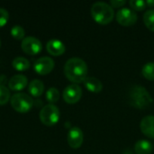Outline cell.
<instances>
[{"label": "cell", "mask_w": 154, "mask_h": 154, "mask_svg": "<svg viewBox=\"0 0 154 154\" xmlns=\"http://www.w3.org/2000/svg\"><path fill=\"white\" fill-rule=\"evenodd\" d=\"M143 76L148 80L154 81V62L146 63L142 69Z\"/></svg>", "instance_id": "18"}, {"label": "cell", "mask_w": 154, "mask_h": 154, "mask_svg": "<svg viewBox=\"0 0 154 154\" xmlns=\"http://www.w3.org/2000/svg\"><path fill=\"white\" fill-rule=\"evenodd\" d=\"M116 18L118 23H120L123 26H131L134 25L137 22V14L126 7H123L118 10V12L116 14Z\"/></svg>", "instance_id": "6"}, {"label": "cell", "mask_w": 154, "mask_h": 154, "mask_svg": "<svg viewBox=\"0 0 154 154\" xmlns=\"http://www.w3.org/2000/svg\"><path fill=\"white\" fill-rule=\"evenodd\" d=\"M12 107L20 113H26L31 110L33 106V99L25 93H15L11 97Z\"/></svg>", "instance_id": "4"}, {"label": "cell", "mask_w": 154, "mask_h": 154, "mask_svg": "<svg viewBox=\"0 0 154 154\" xmlns=\"http://www.w3.org/2000/svg\"><path fill=\"white\" fill-rule=\"evenodd\" d=\"M8 18H9L8 12L5 8L0 7V28L3 27L7 23Z\"/></svg>", "instance_id": "24"}, {"label": "cell", "mask_w": 154, "mask_h": 154, "mask_svg": "<svg viewBox=\"0 0 154 154\" xmlns=\"http://www.w3.org/2000/svg\"><path fill=\"white\" fill-rule=\"evenodd\" d=\"M44 90V85L42 81L40 79H33L28 85V91L29 93L35 97H38L42 95Z\"/></svg>", "instance_id": "15"}, {"label": "cell", "mask_w": 154, "mask_h": 154, "mask_svg": "<svg viewBox=\"0 0 154 154\" xmlns=\"http://www.w3.org/2000/svg\"><path fill=\"white\" fill-rule=\"evenodd\" d=\"M132 10L143 11L146 8V2L143 0H131L129 2Z\"/></svg>", "instance_id": "23"}, {"label": "cell", "mask_w": 154, "mask_h": 154, "mask_svg": "<svg viewBox=\"0 0 154 154\" xmlns=\"http://www.w3.org/2000/svg\"><path fill=\"white\" fill-rule=\"evenodd\" d=\"M10 99V91L4 85H0V105L6 104Z\"/></svg>", "instance_id": "22"}, {"label": "cell", "mask_w": 154, "mask_h": 154, "mask_svg": "<svg viewBox=\"0 0 154 154\" xmlns=\"http://www.w3.org/2000/svg\"><path fill=\"white\" fill-rule=\"evenodd\" d=\"M46 99L50 103H56L60 99V92L56 88H51L46 92Z\"/></svg>", "instance_id": "20"}, {"label": "cell", "mask_w": 154, "mask_h": 154, "mask_svg": "<svg viewBox=\"0 0 154 154\" xmlns=\"http://www.w3.org/2000/svg\"><path fill=\"white\" fill-rule=\"evenodd\" d=\"M28 83V79L24 75L22 74H17L13 76L9 81H8V87L10 88V89L12 90H15V91H19L23 89Z\"/></svg>", "instance_id": "13"}, {"label": "cell", "mask_w": 154, "mask_h": 154, "mask_svg": "<svg viewBox=\"0 0 154 154\" xmlns=\"http://www.w3.org/2000/svg\"><path fill=\"white\" fill-rule=\"evenodd\" d=\"M83 83L86 88L92 93H99L103 89L102 82L95 77H87Z\"/></svg>", "instance_id": "14"}, {"label": "cell", "mask_w": 154, "mask_h": 154, "mask_svg": "<svg viewBox=\"0 0 154 154\" xmlns=\"http://www.w3.org/2000/svg\"><path fill=\"white\" fill-rule=\"evenodd\" d=\"M46 48H47L48 52L53 56H60V55L63 54L66 50L64 43L58 39L50 40L47 42Z\"/></svg>", "instance_id": "12"}, {"label": "cell", "mask_w": 154, "mask_h": 154, "mask_svg": "<svg viewBox=\"0 0 154 154\" xmlns=\"http://www.w3.org/2000/svg\"><path fill=\"white\" fill-rule=\"evenodd\" d=\"M134 151L137 154H151L153 151V145L147 140H140L135 143Z\"/></svg>", "instance_id": "16"}, {"label": "cell", "mask_w": 154, "mask_h": 154, "mask_svg": "<svg viewBox=\"0 0 154 154\" xmlns=\"http://www.w3.org/2000/svg\"><path fill=\"white\" fill-rule=\"evenodd\" d=\"M67 140H68L69 145L71 148L78 149L83 143V140H84L83 132L79 127H72L69 129V131L68 133Z\"/></svg>", "instance_id": "10"}, {"label": "cell", "mask_w": 154, "mask_h": 154, "mask_svg": "<svg viewBox=\"0 0 154 154\" xmlns=\"http://www.w3.org/2000/svg\"><path fill=\"white\" fill-rule=\"evenodd\" d=\"M140 128L145 136L154 139V116H147L143 118L140 123Z\"/></svg>", "instance_id": "11"}, {"label": "cell", "mask_w": 154, "mask_h": 154, "mask_svg": "<svg viewBox=\"0 0 154 154\" xmlns=\"http://www.w3.org/2000/svg\"><path fill=\"white\" fill-rule=\"evenodd\" d=\"M64 74L74 84L82 83L88 75L87 63L80 58H71L65 63Z\"/></svg>", "instance_id": "1"}, {"label": "cell", "mask_w": 154, "mask_h": 154, "mask_svg": "<svg viewBox=\"0 0 154 154\" xmlns=\"http://www.w3.org/2000/svg\"><path fill=\"white\" fill-rule=\"evenodd\" d=\"M91 15L97 23L108 24L115 17V12L110 5L105 2H96L91 7Z\"/></svg>", "instance_id": "3"}, {"label": "cell", "mask_w": 154, "mask_h": 154, "mask_svg": "<svg viewBox=\"0 0 154 154\" xmlns=\"http://www.w3.org/2000/svg\"><path fill=\"white\" fill-rule=\"evenodd\" d=\"M152 97L143 86H134L129 92V102L137 109H145L152 104Z\"/></svg>", "instance_id": "2"}, {"label": "cell", "mask_w": 154, "mask_h": 154, "mask_svg": "<svg viewBox=\"0 0 154 154\" xmlns=\"http://www.w3.org/2000/svg\"><path fill=\"white\" fill-rule=\"evenodd\" d=\"M54 68V60L47 56L37 59L33 64L34 70L40 75H47Z\"/></svg>", "instance_id": "9"}, {"label": "cell", "mask_w": 154, "mask_h": 154, "mask_svg": "<svg viewBox=\"0 0 154 154\" xmlns=\"http://www.w3.org/2000/svg\"><path fill=\"white\" fill-rule=\"evenodd\" d=\"M0 44H1V42H0Z\"/></svg>", "instance_id": "27"}, {"label": "cell", "mask_w": 154, "mask_h": 154, "mask_svg": "<svg viewBox=\"0 0 154 154\" xmlns=\"http://www.w3.org/2000/svg\"><path fill=\"white\" fill-rule=\"evenodd\" d=\"M125 4H126V2L124 1V0H111V1H110V5H111L112 7H116V8L122 7V6H124Z\"/></svg>", "instance_id": "25"}, {"label": "cell", "mask_w": 154, "mask_h": 154, "mask_svg": "<svg viewBox=\"0 0 154 154\" xmlns=\"http://www.w3.org/2000/svg\"><path fill=\"white\" fill-rule=\"evenodd\" d=\"M60 114L59 108L53 104H49L44 106L40 111L41 122L48 126L56 125L60 120Z\"/></svg>", "instance_id": "5"}, {"label": "cell", "mask_w": 154, "mask_h": 154, "mask_svg": "<svg viewBox=\"0 0 154 154\" xmlns=\"http://www.w3.org/2000/svg\"><path fill=\"white\" fill-rule=\"evenodd\" d=\"M82 97V89L77 84H71L63 90V99L68 104H75L80 100Z\"/></svg>", "instance_id": "8"}, {"label": "cell", "mask_w": 154, "mask_h": 154, "mask_svg": "<svg viewBox=\"0 0 154 154\" xmlns=\"http://www.w3.org/2000/svg\"><path fill=\"white\" fill-rule=\"evenodd\" d=\"M12 65L16 70L23 71L30 68V61L24 57H16L12 61Z\"/></svg>", "instance_id": "17"}, {"label": "cell", "mask_w": 154, "mask_h": 154, "mask_svg": "<svg viewBox=\"0 0 154 154\" xmlns=\"http://www.w3.org/2000/svg\"><path fill=\"white\" fill-rule=\"evenodd\" d=\"M143 22L149 30L154 32V9H150L145 12L143 15Z\"/></svg>", "instance_id": "19"}, {"label": "cell", "mask_w": 154, "mask_h": 154, "mask_svg": "<svg viewBox=\"0 0 154 154\" xmlns=\"http://www.w3.org/2000/svg\"><path fill=\"white\" fill-rule=\"evenodd\" d=\"M146 2V5L149 7H153L154 6V0H147Z\"/></svg>", "instance_id": "26"}, {"label": "cell", "mask_w": 154, "mask_h": 154, "mask_svg": "<svg viewBox=\"0 0 154 154\" xmlns=\"http://www.w3.org/2000/svg\"><path fill=\"white\" fill-rule=\"evenodd\" d=\"M21 47L25 53L29 55H35L42 51V45L41 41L36 37L27 36L23 40L21 43Z\"/></svg>", "instance_id": "7"}, {"label": "cell", "mask_w": 154, "mask_h": 154, "mask_svg": "<svg viewBox=\"0 0 154 154\" xmlns=\"http://www.w3.org/2000/svg\"><path fill=\"white\" fill-rule=\"evenodd\" d=\"M24 34H25V32L23 28L20 25H14L11 29V35L16 40H22V39L23 40Z\"/></svg>", "instance_id": "21"}]
</instances>
